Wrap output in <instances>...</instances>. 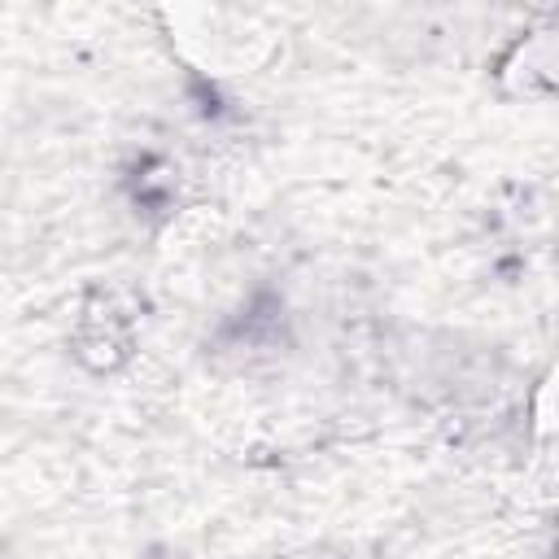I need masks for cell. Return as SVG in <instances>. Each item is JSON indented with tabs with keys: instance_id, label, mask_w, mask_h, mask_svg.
<instances>
[{
	"instance_id": "cell-1",
	"label": "cell",
	"mask_w": 559,
	"mask_h": 559,
	"mask_svg": "<svg viewBox=\"0 0 559 559\" xmlns=\"http://www.w3.org/2000/svg\"><path fill=\"white\" fill-rule=\"evenodd\" d=\"M555 70H559L555 31H528L520 39H511L493 66L498 87L507 96H524V100H546L555 92Z\"/></svg>"
}]
</instances>
